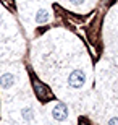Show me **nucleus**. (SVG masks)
I'll return each mask as SVG.
<instances>
[{
    "instance_id": "obj_3",
    "label": "nucleus",
    "mask_w": 118,
    "mask_h": 125,
    "mask_svg": "<svg viewBox=\"0 0 118 125\" xmlns=\"http://www.w3.org/2000/svg\"><path fill=\"white\" fill-rule=\"evenodd\" d=\"M13 83H15V76L11 73H5V75L0 76V86H2V88L8 89V88L13 86Z\"/></svg>"
},
{
    "instance_id": "obj_5",
    "label": "nucleus",
    "mask_w": 118,
    "mask_h": 125,
    "mask_svg": "<svg viewBox=\"0 0 118 125\" xmlns=\"http://www.w3.org/2000/svg\"><path fill=\"white\" fill-rule=\"evenodd\" d=\"M47 18H49V13H47L45 10H39L36 13V21L39 24H42V23H45L47 21Z\"/></svg>"
},
{
    "instance_id": "obj_2",
    "label": "nucleus",
    "mask_w": 118,
    "mask_h": 125,
    "mask_svg": "<svg viewBox=\"0 0 118 125\" xmlns=\"http://www.w3.org/2000/svg\"><path fill=\"white\" fill-rule=\"evenodd\" d=\"M52 117L58 122L66 120V117H68V107L65 106V104H62V102H57L54 106V109H52Z\"/></svg>"
},
{
    "instance_id": "obj_6",
    "label": "nucleus",
    "mask_w": 118,
    "mask_h": 125,
    "mask_svg": "<svg viewBox=\"0 0 118 125\" xmlns=\"http://www.w3.org/2000/svg\"><path fill=\"white\" fill-rule=\"evenodd\" d=\"M109 125H118V117H113L109 120Z\"/></svg>"
},
{
    "instance_id": "obj_4",
    "label": "nucleus",
    "mask_w": 118,
    "mask_h": 125,
    "mask_svg": "<svg viewBox=\"0 0 118 125\" xmlns=\"http://www.w3.org/2000/svg\"><path fill=\"white\" fill-rule=\"evenodd\" d=\"M21 115H23V119L26 122H31L34 119V111H32L31 107H24L23 111H21Z\"/></svg>"
},
{
    "instance_id": "obj_1",
    "label": "nucleus",
    "mask_w": 118,
    "mask_h": 125,
    "mask_svg": "<svg viewBox=\"0 0 118 125\" xmlns=\"http://www.w3.org/2000/svg\"><path fill=\"white\" fill-rule=\"evenodd\" d=\"M68 83L71 88H81L86 83V73L82 70H73L68 76Z\"/></svg>"
},
{
    "instance_id": "obj_7",
    "label": "nucleus",
    "mask_w": 118,
    "mask_h": 125,
    "mask_svg": "<svg viewBox=\"0 0 118 125\" xmlns=\"http://www.w3.org/2000/svg\"><path fill=\"white\" fill-rule=\"evenodd\" d=\"M71 3H74V5H81V3H84V0H70Z\"/></svg>"
}]
</instances>
